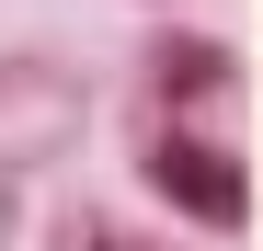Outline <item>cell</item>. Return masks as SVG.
Masks as SVG:
<instances>
[{"mask_svg":"<svg viewBox=\"0 0 263 251\" xmlns=\"http://www.w3.org/2000/svg\"><path fill=\"white\" fill-rule=\"evenodd\" d=\"M80 137H92V80L69 57H46V46H0V183L23 194Z\"/></svg>","mask_w":263,"mask_h":251,"instance_id":"obj_2","label":"cell"},{"mask_svg":"<svg viewBox=\"0 0 263 251\" xmlns=\"http://www.w3.org/2000/svg\"><path fill=\"white\" fill-rule=\"evenodd\" d=\"M46 251H195V240L126 217V205H103V194H80V205H58V217H46Z\"/></svg>","mask_w":263,"mask_h":251,"instance_id":"obj_3","label":"cell"},{"mask_svg":"<svg viewBox=\"0 0 263 251\" xmlns=\"http://www.w3.org/2000/svg\"><path fill=\"white\" fill-rule=\"evenodd\" d=\"M115 126H126V172L149 183V205H172V228L195 240L252 228V69L229 34L149 23L115 80Z\"/></svg>","mask_w":263,"mask_h":251,"instance_id":"obj_1","label":"cell"},{"mask_svg":"<svg viewBox=\"0 0 263 251\" xmlns=\"http://www.w3.org/2000/svg\"><path fill=\"white\" fill-rule=\"evenodd\" d=\"M12 240H23V194L0 183V251H12Z\"/></svg>","mask_w":263,"mask_h":251,"instance_id":"obj_4","label":"cell"},{"mask_svg":"<svg viewBox=\"0 0 263 251\" xmlns=\"http://www.w3.org/2000/svg\"><path fill=\"white\" fill-rule=\"evenodd\" d=\"M149 12H183V0H149Z\"/></svg>","mask_w":263,"mask_h":251,"instance_id":"obj_5","label":"cell"}]
</instances>
